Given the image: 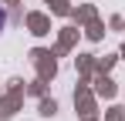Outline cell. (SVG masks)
Segmentation results:
<instances>
[{
	"label": "cell",
	"mask_w": 125,
	"mask_h": 121,
	"mask_svg": "<svg viewBox=\"0 0 125 121\" xmlns=\"http://www.w3.org/2000/svg\"><path fill=\"white\" fill-rule=\"evenodd\" d=\"M7 24H10V14H7V7H3V3H0V34H3V30H7Z\"/></svg>",
	"instance_id": "obj_1"
}]
</instances>
